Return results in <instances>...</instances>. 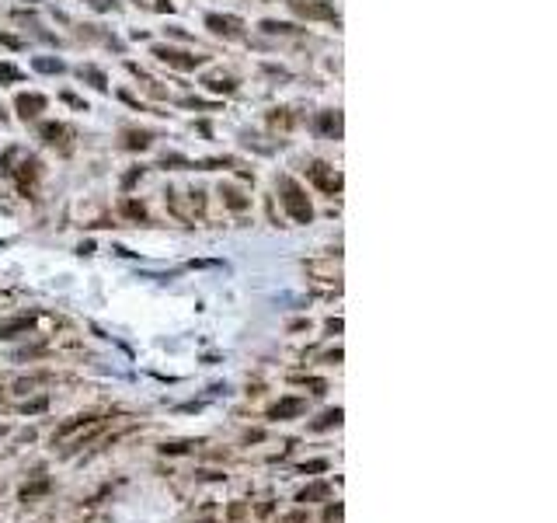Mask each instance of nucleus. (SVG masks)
I'll use <instances>...</instances> for the list:
<instances>
[{
	"instance_id": "f257e3e1",
	"label": "nucleus",
	"mask_w": 557,
	"mask_h": 523,
	"mask_svg": "<svg viewBox=\"0 0 557 523\" xmlns=\"http://www.w3.org/2000/svg\"><path fill=\"white\" fill-rule=\"evenodd\" d=\"M278 195H283V206H286V213H290L297 223H310V220H314V206H310L307 192H304L290 175L278 178Z\"/></svg>"
},
{
	"instance_id": "f03ea898",
	"label": "nucleus",
	"mask_w": 557,
	"mask_h": 523,
	"mask_svg": "<svg viewBox=\"0 0 557 523\" xmlns=\"http://www.w3.org/2000/svg\"><path fill=\"white\" fill-rule=\"evenodd\" d=\"M293 11L307 22H338V11L331 0H290Z\"/></svg>"
},
{
	"instance_id": "7ed1b4c3",
	"label": "nucleus",
	"mask_w": 557,
	"mask_h": 523,
	"mask_svg": "<svg viewBox=\"0 0 557 523\" xmlns=\"http://www.w3.org/2000/svg\"><path fill=\"white\" fill-rule=\"evenodd\" d=\"M153 56L174 70H195L206 63V56H195V53H185V49H171V46H153Z\"/></svg>"
},
{
	"instance_id": "20e7f679",
	"label": "nucleus",
	"mask_w": 557,
	"mask_h": 523,
	"mask_svg": "<svg viewBox=\"0 0 557 523\" xmlns=\"http://www.w3.org/2000/svg\"><path fill=\"white\" fill-rule=\"evenodd\" d=\"M8 175H11V178H18V188L28 195V192H32V185L39 182V175H42V164H39V157L22 154V168H11Z\"/></svg>"
},
{
	"instance_id": "39448f33",
	"label": "nucleus",
	"mask_w": 557,
	"mask_h": 523,
	"mask_svg": "<svg viewBox=\"0 0 557 523\" xmlns=\"http://www.w3.org/2000/svg\"><path fill=\"white\" fill-rule=\"evenodd\" d=\"M206 29L223 35V39H244V22L233 18V15H209L206 18Z\"/></svg>"
},
{
	"instance_id": "423d86ee",
	"label": "nucleus",
	"mask_w": 557,
	"mask_h": 523,
	"mask_svg": "<svg viewBox=\"0 0 557 523\" xmlns=\"http://www.w3.org/2000/svg\"><path fill=\"white\" fill-rule=\"evenodd\" d=\"M310 178H314V182H317V188H321V192H328V195L342 192V175H338L335 168H328L324 161H314V164H310Z\"/></svg>"
},
{
	"instance_id": "0eeeda50",
	"label": "nucleus",
	"mask_w": 557,
	"mask_h": 523,
	"mask_svg": "<svg viewBox=\"0 0 557 523\" xmlns=\"http://www.w3.org/2000/svg\"><path fill=\"white\" fill-rule=\"evenodd\" d=\"M304 412H307V401H304V398H283V401H275V405L268 408V419L286 422V419H297V415H304Z\"/></svg>"
},
{
	"instance_id": "6e6552de",
	"label": "nucleus",
	"mask_w": 557,
	"mask_h": 523,
	"mask_svg": "<svg viewBox=\"0 0 557 523\" xmlns=\"http://www.w3.org/2000/svg\"><path fill=\"white\" fill-rule=\"evenodd\" d=\"M70 126H63V122H46L42 126V140L49 143V147H60L63 154H70Z\"/></svg>"
},
{
	"instance_id": "1a4fd4ad",
	"label": "nucleus",
	"mask_w": 557,
	"mask_h": 523,
	"mask_svg": "<svg viewBox=\"0 0 557 523\" xmlns=\"http://www.w3.org/2000/svg\"><path fill=\"white\" fill-rule=\"evenodd\" d=\"M15 108H18V115L28 122V119H39V112H46V98H42V95H18Z\"/></svg>"
},
{
	"instance_id": "9d476101",
	"label": "nucleus",
	"mask_w": 557,
	"mask_h": 523,
	"mask_svg": "<svg viewBox=\"0 0 557 523\" xmlns=\"http://www.w3.org/2000/svg\"><path fill=\"white\" fill-rule=\"evenodd\" d=\"M317 129L324 133V136H342V112H321L317 115Z\"/></svg>"
},
{
	"instance_id": "9b49d317",
	"label": "nucleus",
	"mask_w": 557,
	"mask_h": 523,
	"mask_svg": "<svg viewBox=\"0 0 557 523\" xmlns=\"http://www.w3.org/2000/svg\"><path fill=\"white\" fill-rule=\"evenodd\" d=\"M206 88L216 91V95H233V91H237V81H233V77H209Z\"/></svg>"
},
{
	"instance_id": "f8f14e48",
	"label": "nucleus",
	"mask_w": 557,
	"mask_h": 523,
	"mask_svg": "<svg viewBox=\"0 0 557 523\" xmlns=\"http://www.w3.org/2000/svg\"><path fill=\"white\" fill-rule=\"evenodd\" d=\"M150 140H153V136H150L147 129H129V133H126V147H129V150H143V147H150Z\"/></svg>"
},
{
	"instance_id": "ddd939ff",
	"label": "nucleus",
	"mask_w": 557,
	"mask_h": 523,
	"mask_svg": "<svg viewBox=\"0 0 557 523\" xmlns=\"http://www.w3.org/2000/svg\"><path fill=\"white\" fill-rule=\"evenodd\" d=\"M331 426H342V408H331V412H324L317 422H310V429H314V433H321V429H331Z\"/></svg>"
},
{
	"instance_id": "4468645a",
	"label": "nucleus",
	"mask_w": 557,
	"mask_h": 523,
	"mask_svg": "<svg viewBox=\"0 0 557 523\" xmlns=\"http://www.w3.org/2000/svg\"><path fill=\"white\" fill-rule=\"evenodd\" d=\"M32 328V318H18V321H8V325H0V339H15L18 332H28Z\"/></svg>"
},
{
	"instance_id": "2eb2a0df",
	"label": "nucleus",
	"mask_w": 557,
	"mask_h": 523,
	"mask_svg": "<svg viewBox=\"0 0 557 523\" xmlns=\"http://www.w3.org/2000/svg\"><path fill=\"white\" fill-rule=\"evenodd\" d=\"M328 492H331V488L321 481V485H310V488H304V492L297 495V502H317V499H328Z\"/></svg>"
},
{
	"instance_id": "dca6fc26",
	"label": "nucleus",
	"mask_w": 557,
	"mask_h": 523,
	"mask_svg": "<svg viewBox=\"0 0 557 523\" xmlns=\"http://www.w3.org/2000/svg\"><path fill=\"white\" fill-rule=\"evenodd\" d=\"M46 492H49V478H39L35 485H25V488H22V499L32 502V499H39V495H46Z\"/></svg>"
},
{
	"instance_id": "f3484780",
	"label": "nucleus",
	"mask_w": 557,
	"mask_h": 523,
	"mask_svg": "<svg viewBox=\"0 0 557 523\" xmlns=\"http://www.w3.org/2000/svg\"><path fill=\"white\" fill-rule=\"evenodd\" d=\"M81 77H88V81H91V88L108 91V81H105V74H101V70H94V67H81Z\"/></svg>"
},
{
	"instance_id": "a211bd4d",
	"label": "nucleus",
	"mask_w": 557,
	"mask_h": 523,
	"mask_svg": "<svg viewBox=\"0 0 557 523\" xmlns=\"http://www.w3.org/2000/svg\"><path fill=\"white\" fill-rule=\"evenodd\" d=\"M32 67L42 70V74H63V60H46V56H39V60H32Z\"/></svg>"
},
{
	"instance_id": "6ab92c4d",
	"label": "nucleus",
	"mask_w": 557,
	"mask_h": 523,
	"mask_svg": "<svg viewBox=\"0 0 557 523\" xmlns=\"http://www.w3.org/2000/svg\"><path fill=\"white\" fill-rule=\"evenodd\" d=\"M219 195H223V202H226L230 209H244V206H247V199H244L237 188H219Z\"/></svg>"
},
{
	"instance_id": "aec40b11",
	"label": "nucleus",
	"mask_w": 557,
	"mask_h": 523,
	"mask_svg": "<svg viewBox=\"0 0 557 523\" xmlns=\"http://www.w3.org/2000/svg\"><path fill=\"white\" fill-rule=\"evenodd\" d=\"M122 213L133 216V220H147V209H143V202H136V199H126V202H122Z\"/></svg>"
},
{
	"instance_id": "412c9836",
	"label": "nucleus",
	"mask_w": 557,
	"mask_h": 523,
	"mask_svg": "<svg viewBox=\"0 0 557 523\" xmlns=\"http://www.w3.org/2000/svg\"><path fill=\"white\" fill-rule=\"evenodd\" d=\"M0 81H4V84H15V81H22V70L11 67V63H0Z\"/></svg>"
},
{
	"instance_id": "4be33fe9",
	"label": "nucleus",
	"mask_w": 557,
	"mask_h": 523,
	"mask_svg": "<svg viewBox=\"0 0 557 523\" xmlns=\"http://www.w3.org/2000/svg\"><path fill=\"white\" fill-rule=\"evenodd\" d=\"M261 29L272 32V35H290V32H293V25H286V22H265Z\"/></svg>"
},
{
	"instance_id": "5701e85b",
	"label": "nucleus",
	"mask_w": 557,
	"mask_h": 523,
	"mask_svg": "<svg viewBox=\"0 0 557 523\" xmlns=\"http://www.w3.org/2000/svg\"><path fill=\"white\" fill-rule=\"evenodd\" d=\"M136 4H143V8H150V11H167L171 0H136Z\"/></svg>"
},
{
	"instance_id": "b1692460",
	"label": "nucleus",
	"mask_w": 557,
	"mask_h": 523,
	"mask_svg": "<svg viewBox=\"0 0 557 523\" xmlns=\"http://www.w3.org/2000/svg\"><path fill=\"white\" fill-rule=\"evenodd\" d=\"M300 471L307 474V471H328V460H307V464H300Z\"/></svg>"
},
{
	"instance_id": "393cba45",
	"label": "nucleus",
	"mask_w": 557,
	"mask_h": 523,
	"mask_svg": "<svg viewBox=\"0 0 557 523\" xmlns=\"http://www.w3.org/2000/svg\"><path fill=\"white\" fill-rule=\"evenodd\" d=\"M91 8H98V11H108V8H115V0H91Z\"/></svg>"
},
{
	"instance_id": "a878e982",
	"label": "nucleus",
	"mask_w": 557,
	"mask_h": 523,
	"mask_svg": "<svg viewBox=\"0 0 557 523\" xmlns=\"http://www.w3.org/2000/svg\"><path fill=\"white\" fill-rule=\"evenodd\" d=\"M4 433H8V426H0V436H4Z\"/></svg>"
}]
</instances>
